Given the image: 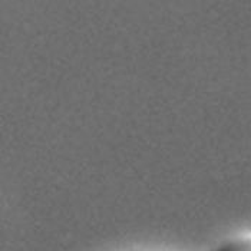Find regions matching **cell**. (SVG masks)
<instances>
[{
    "label": "cell",
    "mask_w": 251,
    "mask_h": 251,
    "mask_svg": "<svg viewBox=\"0 0 251 251\" xmlns=\"http://www.w3.org/2000/svg\"><path fill=\"white\" fill-rule=\"evenodd\" d=\"M215 251H251V230L235 232Z\"/></svg>",
    "instance_id": "cell-1"
}]
</instances>
